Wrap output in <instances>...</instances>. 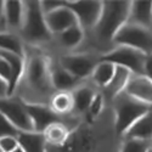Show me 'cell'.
I'll return each instance as SVG.
<instances>
[{
    "mask_svg": "<svg viewBox=\"0 0 152 152\" xmlns=\"http://www.w3.org/2000/svg\"><path fill=\"white\" fill-rule=\"evenodd\" d=\"M73 129L75 128H73V126L68 124V121L62 119L48 126L43 134L49 147H61L68 140Z\"/></svg>",
    "mask_w": 152,
    "mask_h": 152,
    "instance_id": "15",
    "label": "cell"
},
{
    "mask_svg": "<svg viewBox=\"0 0 152 152\" xmlns=\"http://www.w3.org/2000/svg\"><path fill=\"white\" fill-rule=\"evenodd\" d=\"M85 33L86 32L79 26V24H75V26H73V27H71L66 31H63L62 33L56 35L57 43L60 44V46L62 49L74 50L84 43Z\"/></svg>",
    "mask_w": 152,
    "mask_h": 152,
    "instance_id": "21",
    "label": "cell"
},
{
    "mask_svg": "<svg viewBox=\"0 0 152 152\" xmlns=\"http://www.w3.org/2000/svg\"><path fill=\"white\" fill-rule=\"evenodd\" d=\"M148 152H152V148H151V150H150V151H148Z\"/></svg>",
    "mask_w": 152,
    "mask_h": 152,
    "instance_id": "37",
    "label": "cell"
},
{
    "mask_svg": "<svg viewBox=\"0 0 152 152\" xmlns=\"http://www.w3.org/2000/svg\"><path fill=\"white\" fill-rule=\"evenodd\" d=\"M50 74H51V82L54 89L57 91H73L80 82L74 78L73 75L61 66L58 60L50 58Z\"/></svg>",
    "mask_w": 152,
    "mask_h": 152,
    "instance_id": "14",
    "label": "cell"
},
{
    "mask_svg": "<svg viewBox=\"0 0 152 152\" xmlns=\"http://www.w3.org/2000/svg\"><path fill=\"white\" fill-rule=\"evenodd\" d=\"M49 106L56 115L61 117H67L73 115L74 102L72 91H57L53 95Z\"/></svg>",
    "mask_w": 152,
    "mask_h": 152,
    "instance_id": "23",
    "label": "cell"
},
{
    "mask_svg": "<svg viewBox=\"0 0 152 152\" xmlns=\"http://www.w3.org/2000/svg\"><path fill=\"white\" fill-rule=\"evenodd\" d=\"M0 152H4V151H3V148H1V147H0Z\"/></svg>",
    "mask_w": 152,
    "mask_h": 152,
    "instance_id": "36",
    "label": "cell"
},
{
    "mask_svg": "<svg viewBox=\"0 0 152 152\" xmlns=\"http://www.w3.org/2000/svg\"><path fill=\"white\" fill-rule=\"evenodd\" d=\"M9 95V86L7 83H5L1 78H0V99L6 97Z\"/></svg>",
    "mask_w": 152,
    "mask_h": 152,
    "instance_id": "34",
    "label": "cell"
},
{
    "mask_svg": "<svg viewBox=\"0 0 152 152\" xmlns=\"http://www.w3.org/2000/svg\"><path fill=\"white\" fill-rule=\"evenodd\" d=\"M132 1H102V12L94 27L93 37L97 45L105 48L113 45L119 29L128 22Z\"/></svg>",
    "mask_w": 152,
    "mask_h": 152,
    "instance_id": "2",
    "label": "cell"
},
{
    "mask_svg": "<svg viewBox=\"0 0 152 152\" xmlns=\"http://www.w3.org/2000/svg\"><path fill=\"white\" fill-rule=\"evenodd\" d=\"M97 90H95L93 86L88 84H79L75 89L72 91L73 102H74V116H85L88 110L90 107V104L95 96Z\"/></svg>",
    "mask_w": 152,
    "mask_h": 152,
    "instance_id": "18",
    "label": "cell"
},
{
    "mask_svg": "<svg viewBox=\"0 0 152 152\" xmlns=\"http://www.w3.org/2000/svg\"><path fill=\"white\" fill-rule=\"evenodd\" d=\"M26 107L33 123V129L37 133H44L48 126L63 119V117L56 115L49 105L26 104Z\"/></svg>",
    "mask_w": 152,
    "mask_h": 152,
    "instance_id": "11",
    "label": "cell"
},
{
    "mask_svg": "<svg viewBox=\"0 0 152 152\" xmlns=\"http://www.w3.org/2000/svg\"><path fill=\"white\" fill-rule=\"evenodd\" d=\"M12 152H24V151L22 150V147H20V146H18V147H17L16 150H14V151H12Z\"/></svg>",
    "mask_w": 152,
    "mask_h": 152,
    "instance_id": "35",
    "label": "cell"
},
{
    "mask_svg": "<svg viewBox=\"0 0 152 152\" xmlns=\"http://www.w3.org/2000/svg\"><path fill=\"white\" fill-rule=\"evenodd\" d=\"M144 74L148 79L152 80V54L147 55L146 57V62H145V69H144Z\"/></svg>",
    "mask_w": 152,
    "mask_h": 152,
    "instance_id": "33",
    "label": "cell"
},
{
    "mask_svg": "<svg viewBox=\"0 0 152 152\" xmlns=\"http://www.w3.org/2000/svg\"><path fill=\"white\" fill-rule=\"evenodd\" d=\"M45 22L53 37L58 35L63 31L75 26V24H79L77 17L73 14V11L68 7V5L61 6L49 12V14H45Z\"/></svg>",
    "mask_w": 152,
    "mask_h": 152,
    "instance_id": "10",
    "label": "cell"
},
{
    "mask_svg": "<svg viewBox=\"0 0 152 152\" xmlns=\"http://www.w3.org/2000/svg\"><path fill=\"white\" fill-rule=\"evenodd\" d=\"M17 137L18 136H5L0 139V147L3 148L4 152H12L20 146Z\"/></svg>",
    "mask_w": 152,
    "mask_h": 152,
    "instance_id": "29",
    "label": "cell"
},
{
    "mask_svg": "<svg viewBox=\"0 0 152 152\" xmlns=\"http://www.w3.org/2000/svg\"><path fill=\"white\" fill-rule=\"evenodd\" d=\"M21 39L31 45L48 43L53 39L40 1H24V20L21 28Z\"/></svg>",
    "mask_w": 152,
    "mask_h": 152,
    "instance_id": "4",
    "label": "cell"
},
{
    "mask_svg": "<svg viewBox=\"0 0 152 152\" xmlns=\"http://www.w3.org/2000/svg\"><path fill=\"white\" fill-rule=\"evenodd\" d=\"M18 145L24 152H48V144L43 133H20Z\"/></svg>",
    "mask_w": 152,
    "mask_h": 152,
    "instance_id": "22",
    "label": "cell"
},
{
    "mask_svg": "<svg viewBox=\"0 0 152 152\" xmlns=\"http://www.w3.org/2000/svg\"><path fill=\"white\" fill-rule=\"evenodd\" d=\"M22 85L24 90L21 100L23 102L49 105L56 93L50 74V58L40 53L26 54V68L20 86Z\"/></svg>",
    "mask_w": 152,
    "mask_h": 152,
    "instance_id": "1",
    "label": "cell"
},
{
    "mask_svg": "<svg viewBox=\"0 0 152 152\" xmlns=\"http://www.w3.org/2000/svg\"><path fill=\"white\" fill-rule=\"evenodd\" d=\"M124 91L129 96L152 106V80L145 74H132Z\"/></svg>",
    "mask_w": 152,
    "mask_h": 152,
    "instance_id": "13",
    "label": "cell"
},
{
    "mask_svg": "<svg viewBox=\"0 0 152 152\" xmlns=\"http://www.w3.org/2000/svg\"><path fill=\"white\" fill-rule=\"evenodd\" d=\"M132 74L133 73L129 69H126L124 67H121V66H116V72H115L113 78L111 79L108 85L105 88V89H102V91H101L104 94L105 99L108 100V101H112L116 96L122 94L125 90L126 85H128Z\"/></svg>",
    "mask_w": 152,
    "mask_h": 152,
    "instance_id": "16",
    "label": "cell"
},
{
    "mask_svg": "<svg viewBox=\"0 0 152 152\" xmlns=\"http://www.w3.org/2000/svg\"><path fill=\"white\" fill-rule=\"evenodd\" d=\"M151 108L152 106L129 96L125 91L116 96L112 100V116L116 134L122 139L132 125Z\"/></svg>",
    "mask_w": 152,
    "mask_h": 152,
    "instance_id": "3",
    "label": "cell"
},
{
    "mask_svg": "<svg viewBox=\"0 0 152 152\" xmlns=\"http://www.w3.org/2000/svg\"><path fill=\"white\" fill-rule=\"evenodd\" d=\"M67 5V1H51V0H46V1H40V6H42V10L45 14H49L61 6H65Z\"/></svg>",
    "mask_w": 152,
    "mask_h": 152,
    "instance_id": "31",
    "label": "cell"
},
{
    "mask_svg": "<svg viewBox=\"0 0 152 152\" xmlns=\"http://www.w3.org/2000/svg\"><path fill=\"white\" fill-rule=\"evenodd\" d=\"M0 113L12 123L20 133L34 132L31 116L27 111L26 104L18 97L6 96L0 99Z\"/></svg>",
    "mask_w": 152,
    "mask_h": 152,
    "instance_id": "7",
    "label": "cell"
},
{
    "mask_svg": "<svg viewBox=\"0 0 152 152\" xmlns=\"http://www.w3.org/2000/svg\"><path fill=\"white\" fill-rule=\"evenodd\" d=\"M129 46L146 55L152 54V29L126 22L113 39V46Z\"/></svg>",
    "mask_w": 152,
    "mask_h": 152,
    "instance_id": "6",
    "label": "cell"
},
{
    "mask_svg": "<svg viewBox=\"0 0 152 152\" xmlns=\"http://www.w3.org/2000/svg\"><path fill=\"white\" fill-rule=\"evenodd\" d=\"M0 50H6L21 56H26V49L21 37L15 33H0Z\"/></svg>",
    "mask_w": 152,
    "mask_h": 152,
    "instance_id": "25",
    "label": "cell"
},
{
    "mask_svg": "<svg viewBox=\"0 0 152 152\" xmlns=\"http://www.w3.org/2000/svg\"><path fill=\"white\" fill-rule=\"evenodd\" d=\"M0 56L7 61L11 69V80L9 83L7 96H15L20 86V83L23 78L24 68H26V56H21L15 53L6 51V50H0Z\"/></svg>",
    "mask_w": 152,
    "mask_h": 152,
    "instance_id": "12",
    "label": "cell"
},
{
    "mask_svg": "<svg viewBox=\"0 0 152 152\" xmlns=\"http://www.w3.org/2000/svg\"><path fill=\"white\" fill-rule=\"evenodd\" d=\"M122 139H139L152 142V108L137 119Z\"/></svg>",
    "mask_w": 152,
    "mask_h": 152,
    "instance_id": "20",
    "label": "cell"
},
{
    "mask_svg": "<svg viewBox=\"0 0 152 152\" xmlns=\"http://www.w3.org/2000/svg\"><path fill=\"white\" fill-rule=\"evenodd\" d=\"M57 60L63 68H66L74 78L80 82L91 77L94 68L100 61V56L90 53H78L62 55Z\"/></svg>",
    "mask_w": 152,
    "mask_h": 152,
    "instance_id": "8",
    "label": "cell"
},
{
    "mask_svg": "<svg viewBox=\"0 0 152 152\" xmlns=\"http://www.w3.org/2000/svg\"><path fill=\"white\" fill-rule=\"evenodd\" d=\"M4 5H5V1H0V33H10V32L7 31L6 21H5Z\"/></svg>",
    "mask_w": 152,
    "mask_h": 152,
    "instance_id": "32",
    "label": "cell"
},
{
    "mask_svg": "<svg viewBox=\"0 0 152 152\" xmlns=\"http://www.w3.org/2000/svg\"><path fill=\"white\" fill-rule=\"evenodd\" d=\"M152 148V142L139 139H122L119 152H148Z\"/></svg>",
    "mask_w": 152,
    "mask_h": 152,
    "instance_id": "27",
    "label": "cell"
},
{
    "mask_svg": "<svg viewBox=\"0 0 152 152\" xmlns=\"http://www.w3.org/2000/svg\"><path fill=\"white\" fill-rule=\"evenodd\" d=\"M128 23L152 29V1H132Z\"/></svg>",
    "mask_w": 152,
    "mask_h": 152,
    "instance_id": "17",
    "label": "cell"
},
{
    "mask_svg": "<svg viewBox=\"0 0 152 152\" xmlns=\"http://www.w3.org/2000/svg\"><path fill=\"white\" fill-rule=\"evenodd\" d=\"M0 78L5 83H7V86H9V83L11 80V69L7 61L1 56H0Z\"/></svg>",
    "mask_w": 152,
    "mask_h": 152,
    "instance_id": "30",
    "label": "cell"
},
{
    "mask_svg": "<svg viewBox=\"0 0 152 152\" xmlns=\"http://www.w3.org/2000/svg\"><path fill=\"white\" fill-rule=\"evenodd\" d=\"M67 5L85 32L94 29L102 12V1H68Z\"/></svg>",
    "mask_w": 152,
    "mask_h": 152,
    "instance_id": "9",
    "label": "cell"
},
{
    "mask_svg": "<svg viewBox=\"0 0 152 152\" xmlns=\"http://www.w3.org/2000/svg\"><path fill=\"white\" fill-rule=\"evenodd\" d=\"M4 15L7 31L10 33L20 32L24 20V1H5Z\"/></svg>",
    "mask_w": 152,
    "mask_h": 152,
    "instance_id": "19",
    "label": "cell"
},
{
    "mask_svg": "<svg viewBox=\"0 0 152 152\" xmlns=\"http://www.w3.org/2000/svg\"><path fill=\"white\" fill-rule=\"evenodd\" d=\"M18 135H20L18 129L12 125V123L3 113H0V139L5 136H18Z\"/></svg>",
    "mask_w": 152,
    "mask_h": 152,
    "instance_id": "28",
    "label": "cell"
},
{
    "mask_svg": "<svg viewBox=\"0 0 152 152\" xmlns=\"http://www.w3.org/2000/svg\"><path fill=\"white\" fill-rule=\"evenodd\" d=\"M115 72H116V66L113 65V63L100 60L96 67L94 68V72L90 78H91L94 85L102 90L108 85V83L113 78Z\"/></svg>",
    "mask_w": 152,
    "mask_h": 152,
    "instance_id": "24",
    "label": "cell"
},
{
    "mask_svg": "<svg viewBox=\"0 0 152 152\" xmlns=\"http://www.w3.org/2000/svg\"><path fill=\"white\" fill-rule=\"evenodd\" d=\"M147 55L129 46H113L110 51L100 55L101 61H107L115 66H121L129 69L133 74H144Z\"/></svg>",
    "mask_w": 152,
    "mask_h": 152,
    "instance_id": "5",
    "label": "cell"
},
{
    "mask_svg": "<svg viewBox=\"0 0 152 152\" xmlns=\"http://www.w3.org/2000/svg\"><path fill=\"white\" fill-rule=\"evenodd\" d=\"M105 108H106V99L104 94L101 91H96L90 104V107L88 110L86 115L84 116V118L88 121H96L104 115Z\"/></svg>",
    "mask_w": 152,
    "mask_h": 152,
    "instance_id": "26",
    "label": "cell"
}]
</instances>
